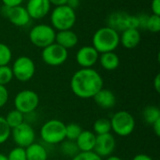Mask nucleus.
Segmentation results:
<instances>
[{
  "mask_svg": "<svg viewBox=\"0 0 160 160\" xmlns=\"http://www.w3.org/2000/svg\"><path fill=\"white\" fill-rule=\"evenodd\" d=\"M103 79L94 68H81L71 77L70 89L79 98L88 99L103 88Z\"/></svg>",
  "mask_w": 160,
  "mask_h": 160,
  "instance_id": "nucleus-1",
  "label": "nucleus"
},
{
  "mask_svg": "<svg viewBox=\"0 0 160 160\" xmlns=\"http://www.w3.org/2000/svg\"><path fill=\"white\" fill-rule=\"evenodd\" d=\"M92 42V46L99 54L108 52H114L120 44V35L111 27L104 26L95 32Z\"/></svg>",
  "mask_w": 160,
  "mask_h": 160,
  "instance_id": "nucleus-2",
  "label": "nucleus"
},
{
  "mask_svg": "<svg viewBox=\"0 0 160 160\" xmlns=\"http://www.w3.org/2000/svg\"><path fill=\"white\" fill-rule=\"evenodd\" d=\"M40 138L47 144H60L66 140V124L58 119L45 122L40 128Z\"/></svg>",
  "mask_w": 160,
  "mask_h": 160,
  "instance_id": "nucleus-3",
  "label": "nucleus"
},
{
  "mask_svg": "<svg viewBox=\"0 0 160 160\" xmlns=\"http://www.w3.org/2000/svg\"><path fill=\"white\" fill-rule=\"evenodd\" d=\"M51 23L54 30L63 31L71 29L77 20L75 9L68 5L55 7L51 13Z\"/></svg>",
  "mask_w": 160,
  "mask_h": 160,
  "instance_id": "nucleus-4",
  "label": "nucleus"
},
{
  "mask_svg": "<svg viewBox=\"0 0 160 160\" xmlns=\"http://www.w3.org/2000/svg\"><path fill=\"white\" fill-rule=\"evenodd\" d=\"M112 131L119 137H128L135 129L136 122L133 115L127 111L116 112L110 119Z\"/></svg>",
  "mask_w": 160,
  "mask_h": 160,
  "instance_id": "nucleus-5",
  "label": "nucleus"
},
{
  "mask_svg": "<svg viewBox=\"0 0 160 160\" xmlns=\"http://www.w3.org/2000/svg\"><path fill=\"white\" fill-rule=\"evenodd\" d=\"M106 26L111 27L116 32H123L129 28L139 27V19L137 15H131L126 11L118 10L110 13L106 19Z\"/></svg>",
  "mask_w": 160,
  "mask_h": 160,
  "instance_id": "nucleus-6",
  "label": "nucleus"
},
{
  "mask_svg": "<svg viewBox=\"0 0 160 160\" xmlns=\"http://www.w3.org/2000/svg\"><path fill=\"white\" fill-rule=\"evenodd\" d=\"M56 32L52 26L40 23L35 25L29 32V39L31 43L38 48H45L55 42Z\"/></svg>",
  "mask_w": 160,
  "mask_h": 160,
  "instance_id": "nucleus-7",
  "label": "nucleus"
},
{
  "mask_svg": "<svg viewBox=\"0 0 160 160\" xmlns=\"http://www.w3.org/2000/svg\"><path fill=\"white\" fill-rule=\"evenodd\" d=\"M15 110L21 112L22 113L30 114L34 112L39 104L38 95L30 89H24L20 91L14 98L13 100Z\"/></svg>",
  "mask_w": 160,
  "mask_h": 160,
  "instance_id": "nucleus-8",
  "label": "nucleus"
},
{
  "mask_svg": "<svg viewBox=\"0 0 160 160\" xmlns=\"http://www.w3.org/2000/svg\"><path fill=\"white\" fill-rule=\"evenodd\" d=\"M11 70L13 78L19 82H26L30 81L36 72V66L34 61L28 56H20L12 64Z\"/></svg>",
  "mask_w": 160,
  "mask_h": 160,
  "instance_id": "nucleus-9",
  "label": "nucleus"
},
{
  "mask_svg": "<svg viewBox=\"0 0 160 160\" xmlns=\"http://www.w3.org/2000/svg\"><path fill=\"white\" fill-rule=\"evenodd\" d=\"M41 57L46 65L51 67H58L67 61L68 52L67 49L54 42L42 49Z\"/></svg>",
  "mask_w": 160,
  "mask_h": 160,
  "instance_id": "nucleus-10",
  "label": "nucleus"
},
{
  "mask_svg": "<svg viewBox=\"0 0 160 160\" xmlns=\"http://www.w3.org/2000/svg\"><path fill=\"white\" fill-rule=\"evenodd\" d=\"M10 136L12 137L14 143L17 146L22 148H26L27 146L35 142L36 139V133L33 127L25 122L12 128Z\"/></svg>",
  "mask_w": 160,
  "mask_h": 160,
  "instance_id": "nucleus-11",
  "label": "nucleus"
},
{
  "mask_svg": "<svg viewBox=\"0 0 160 160\" xmlns=\"http://www.w3.org/2000/svg\"><path fill=\"white\" fill-rule=\"evenodd\" d=\"M1 14L8 18L9 22L18 27H23L27 25L30 22V16L25 8V7L17 6V7H7V6H2L0 9Z\"/></svg>",
  "mask_w": 160,
  "mask_h": 160,
  "instance_id": "nucleus-12",
  "label": "nucleus"
},
{
  "mask_svg": "<svg viewBox=\"0 0 160 160\" xmlns=\"http://www.w3.org/2000/svg\"><path fill=\"white\" fill-rule=\"evenodd\" d=\"M116 147V140L110 132L107 134L97 135L93 152L100 158H108L112 156Z\"/></svg>",
  "mask_w": 160,
  "mask_h": 160,
  "instance_id": "nucleus-13",
  "label": "nucleus"
},
{
  "mask_svg": "<svg viewBox=\"0 0 160 160\" xmlns=\"http://www.w3.org/2000/svg\"><path fill=\"white\" fill-rule=\"evenodd\" d=\"M99 53L93 46H83L76 53V61L82 68H91L98 61Z\"/></svg>",
  "mask_w": 160,
  "mask_h": 160,
  "instance_id": "nucleus-14",
  "label": "nucleus"
},
{
  "mask_svg": "<svg viewBox=\"0 0 160 160\" xmlns=\"http://www.w3.org/2000/svg\"><path fill=\"white\" fill-rule=\"evenodd\" d=\"M51 7L49 0H28L25 8L31 19L40 20L49 14Z\"/></svg>",
  "mask_w": 160,
  "mask_h": 160,
  "instance_id": "nucleus-15",
  "label": "nucleus"
},
{
  "mask_svg": "<svg viewBox=\"0 0 160 160\" xmlns=\"http://www.w3.org/2000/svg\"><path fill=\"white\" fill-rule=\"evenodd\" d=\"M95 103L103 110H110L116 104V97L114 93L109 89L102 88L94 96Z\"/></svg>",
  "mask_w": 160,
  "mask_h": 160,
  "instance_id": "nucleus-16",
  "label": "nucleus"
},
{
  "mask_svg": "<svg viewBox=\"0 0 160 160\" xmlns=\"http://www.w3.org/2000/svg\"><path fill=\"white\" fill-rule=\"evenodd\" d=\"M141 42V32L138 28H129L120 35V43L126 49H134Z\"/></svg>",
  "mask_w": 160,
  "mask_h": 160,
  "instance_id": "nucleus-17",
  "label": "nucleus"
},
{
  "mask_svg": "<svg viewBox=\"0 0 160 160\" xmlns=\"http://www.w3.org/2000/svg\"><path fill=\"white\" fill-rule=\"evenodd\" d=\"M79 42L78 35L71 29L58 31L55 35V43L65 49L74 48Z\"/></svg>",
  "mask_w": 160,
  "mask_h": 160,
  "instance_id": "nucleus-18",
  "label": "nucleus"
},
{
  "mask_svg": "<svg viewBox=\"0 0 160 160\" xmlns=\"http://www.w3.org/2000/svg\"><path fill=\"white\" fill-rule=\"evenodd\" d=\"M97 135L91 130H82L75 141L80 152H91L94 150Z\"/></svg>",
  "mask_w": 160,
  "mask_h": 160,
  "instance_id": "nucleus-19",
  "label": "nucleus"
},
{
  "mask_svg": "<svg viewBox=\"0 0 160 160\" xmlns=\"http://www.w3.org/2000/svg\"><path fill=\"white\" fill-rule=\"evenodd\" d=\"M101 67L108 71L115 70L120 65V58L114 52L100 53L98 57Z\"/></svg>",
  "mask_w": 160,
  "mask_h": 160,
  "instance_id": "nucleus-20",
  "label": "nucleus"
},
{
  "mask_svg": "<svg viewBox=\"0 0 160 160\" xmlns=\"http://www.w3.org/2000/svg\"><path fill=\"white\" fill-rule=\"evenodd\" d=\"M27 160H47L48 152L46 148L38 142H33L25 148Z\"/></svg>",
  "mask_w": 160,
  "mask_h": 160,
  "instance_id": "nucleus-21",
  "label": "nucleus"
},
{
  "mask_svg": "<svg viewBox=\"0 0 160 160\" xmlns=\"http://www.w3.org/2000/svg\"><path fill=\"white\" fill-rule=\"evenodd\" d=\"M142 118L143 121L152 126L156 121L160 119V110L158 106L149 105L142 111Z\"/></svg>",
  "mask_w": 160,
  "mask_h": 160,
  "instance_id": "nucleus-22",
  "label": "nucleus"
},
{
  "mask_svg": "<svg viewBox=\"0 0 160 160\" xmlns=\"http://www.w3.org/2000/svg\"><path fill=\"white\" fill-rule=\"evenodd\" d=\"M24 116L25 115L23 113H22L21 112L14 109V110L10 111L9 112H8L7 116L4 118H5L8 126L12 129L24 122Z\"/></svg>",
  "mask_w": 160,
  "mask_h": 160,
  "instance_id": "nucleus-23",
  "label": "nucleus"
},
{
  "mask_svg": "<svg viewBox=\"0 0 160 160\" xmlns=\"http://www.w3.org/2000/svg\"><path fill=\"white\" fill-rule=\"evenodd\" d=\"M93 132L96 135H102L107 134L112 131L111 122L110 119L107 118H99L98 119L93 125Z\"/></svg>",
  "mask_w": 160,
  "mask_h": 160,
  "instance_id": "nucleus-24",
  "label": "nucleus"
},
{
  "mask_svg": "<svg viewBox=\"0 0 160 160\" xmlns=\"http://www.w3.org/2000/svg\"><path fill=\"white\" fill-rule=\"evenodd\" d=\"M61 146H60V150L62 152L63 155L67 156V157H75L80 151L78 149V146L76 144L75 142L73 141H68V140H65L63 142L60 143Z\"/></svg>",
  "mask_w": 160,
  "mask_h": 160,
  "instance_id": "nucleus-25",
  "label": "nucleus"
},
{
  "mask_svg": "<svg viewBox=\"0 0 160 160\" xmlns=\"http://www.w3.org/2000/svg\"><path fill=\"white\" fill-rule=\"evenodd\" d=\"M82 131V129L78 124L70 123L66 125V140L75 142Z\"/></svg>",
  "mask_w": 160,
  "mask_h": 160,
  "instance_id": "nucleus-26",
  "label": "nucleus"
},
{
  "mask_svg": "<svg viewBox=\"0 0 160 160\" xmlns=\"http://www.w3.org/2000/svg\"><path fill=\"white\" fill-rule=\"evenodd\" d=\"M12 59V52L10 48L5 44L0 42V67L8 66Z\"/></svg>",
  "mask_w": 160,
  "mask_h": 160,
  "instance_id": "nucleus-27",
  "label": "nucleus"
},
{
  "mask_svg": "<svg viewBox=\"0 0 160 160\" xmlns=\"http://www.w3.org/2000/svg\"><path fill=\"white\" fill-rule=\"evenodd\" d=\"M145 29L151 33H158L160 31V16L156 14L148 16Z\"/></svg>",
  "mask_w": 160,
  "mask_h": 160,
  "instance_id": "nucleus-28",
  "label": "nucleus"
},
{
  "mask_svg": "<svg viewBox=\"0 0 160 160\" xmlns=\"http://www.w3.org/2000/svg\"><path fill=\"white\" fill-rule=\"evenodd\" d=\"M13 79V73L11 68L8 66H1L0 67V85H7Z\"/></svg>",
  "mask_w": 160,
  "mask_h": 160,
  "instance_id": "nucleus-29",
  "label": "nucleus"
},
{
  "mask_svg": "<svg viewBox=\"0 0 160 160\" xmlns=\"http://www.w3.org/2000/svg\"><path fill=\"white\" fill-rule=\"evenodd\" d=\"M11 135V128L8 126L4 117L0 116V144L5 143Z\"/></svg>",
  "mask_w": 160,
  "mask_h": 160,
  "instance_id": "nucleus-30",
  "label": "nucleus"
},
{
  "mask_svg": "<svg viewBox=\"0 0 160 160\" xmlns=\"http://www.w3.org/2000/svg\"><path fill=\"white\" fill-rule=\"evenodd\" d=\"M8 160H27L26 159V154H25V148L16 146L12 148L8 156H7Z\"/></svg>",
  "mask_w": 160,
  "mask_h": 160,
  "instance_id": "nucleus-31",
  "label": "nucleus"
},
{
  "mask_svg": "<svg viewBox=\"0 0 160 160\" xmlns=\"http://www.w3.org/2000/svg\"><path fill=\"white\" fill-rule=\"evenodd\" d=\"M71 160H103L95 152H79Z\"/></svg>",
  "mask_w": 160,
  "mask_h": 160,
  "instance_id": "nucleus-32",
  "label": "nucleus"
},
{
  "mask_svg": "<svg viewBox=\"0 0 160 160\" xmlns=\"http://www.w3.org/2000/svg\"><path fill=\"white\" fill-rule=\"evenodd\" d=\"M8 91L5 85H0V109L3 108L8 101Z\"/></svg>",
  "mask_w": 160,
  "mask_h": 160,
  "instance_id": "nucleus-33",
  "label": "nucleus"
},
{
  "mask_svg": "<svg viewBox=\"0 0 160 160\" xmlns=\"http://www.w3.org/2000/svg\"><path fill=\"white\" fill-rule=\"evenodd\" d=\"M151 9L153 11V14L160 16V0H152Z\"/></svg>",
  "mask_w": 160,
  "mask_h": 160,
  "instance_id": "nucleus-34",
  "label": "nucleus"
},
{
  "mask_svg": "<svg viewBox=\"0 0 160 160\" xmlns=\"http://www.w3.org/2000/svg\"><path fill=\"white\" fill-rule=\"evenodd\" d=\"M4 6L7 7H17V6H21L22 3L23 2V0H1Z\"/></svg>",
  "mask_w": 160,
  "mask_h": 160,
  "instance_id": "nucleus-35",
  "label": "nucleus"
},
{
  "mask_svg": "<svg viewBox=\"0 0 160 160\" xmlns=\"http://www.w3.org/2000/svg\"><path fill=\"white\" fill-rule=\"evenodd\" d=\"M154 88L157 93H160V74H157L154 80Z\"/></svg>",
  "mask_w": 160,
  "mask_h": 160,
  "instance_id": "nucleus-36",
  "label": "nucleus"
},
{
  "mask_svg": "<svg viewBox=\"0 0 160 160\" xmlns=\"http://www.w3.org/2000/svg\"><path fill=\"white\" fill-rule=\"evenodd\" d=\"M152 128H153V130L155 132V134L159 137L160 136V119H158V121H156L153 125H152Z\"/></svg>",
  "mask_w": 160,
  "mask_h": 160,
  "instance_id": "nucleus-37",
  "label": "nucleus"
},
{
  "mask_svg": "<svg viewBox=\"0 0 160 160\" xmlns=\"http://www.w3.org/2000/svg\"><path fill=\"white\" fill-rule=\"evenodd\" d=\"M132 160H154L150 156L145 155V154H138L136 155Z\"/></svg>",
  "mask_w": 160,
  "mask_h": 160,
  "instance_id": "nucleus-38",
  "label": "nucleus"
},
{
  "mask_svg": "<svg viewBox=\"0 0 160 160\" xmlns=\"http://www.w3.org/2000/svg\"><path fill=\"white\" fill-rule=\"evenodd\" d=\"M66 5H68L73 9H76L80 6V0H68Z\"/></svg>",
  "mask_w": 160,
  "mask_h": 160,
  "instance_id": "nucleus-39",
  "label": "nucleus"
},
{
  "mask_svg": "<svg viewBox=\"0 0 160 160\" xmlns=\"http://www.w3.org/2000/svg\"><path fill=\"white\" fill-rule=\"evenodd\" d=\"M68 0H49V2L51 3V5H53L55 7H59V6H63L67 4Z\"/></svg>",
  "mask_w": 160,
  "mask_h": 160,
  "instance_id": "nucleus-40",
  "label": "nucleus"
},
{
  "mask_svg": "<svg viewBox=\"0 0 160 160\" xmlns=\"http://www.w3.org/2000/svg\"><path fill=\"white\" fill-rule=\"evenodd\" d=\"M105 160H124V159H123V158H121L120 157H117V156H113V155H112V156H110V157L106 158V159Z\"/></svg>",
  "mask_w": 160,
  "mask_h": 160,
  "instance_id": "nucleus-41",
  "label": "nucleus"
},
{
  "mask_svg": "<svg viewBox=\"0 0 160 160\" xmlns=\"http://www.w3.org/2000/svg\"><path fill=\"white\" fill-rule=\"evenodd\" d=\"M0 160H8L7 156H5V155H3V154L0 153Z\"/></svg>",
  "mask_w": 160,
  "mask_h": 160,
  "instance_id": "nucleus-42",
  "label": "nucleus"
}]
</instances>
